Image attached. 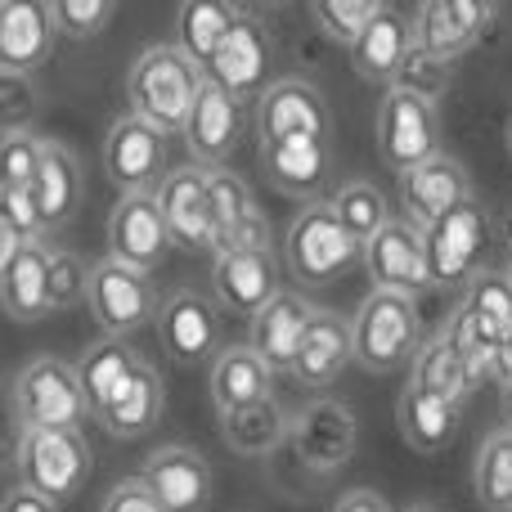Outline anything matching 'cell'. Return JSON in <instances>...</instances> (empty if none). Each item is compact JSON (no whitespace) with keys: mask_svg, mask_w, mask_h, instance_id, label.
<instances>
[{"mask_svg":"<svg viewBox=\"0 0 512 512\" xmlns=\"http://www.w3.org/2000/svg\"><path fill=\"white\" fill-rule=\"evenodd\" d=\"M279 292V265L270 248H225L212 261V301L234 315H256Z\"/></svg>","mask_w":512,"mask_h":512,"instance_id":"cell-20","label":"cell"},{"mask_svg":"<svg viewBox=\"0 0 512 512\" xmlns=\"http://www.w3.org/2000/svg\"><path fill=\"white\" fill-rule=\"evenodd\" d=\"M364 270H369L373 288L382 292H405V297H418V292L432 288L427 279V252H423V230L409 225L405 216H391L360 252Z\"/></svg>","mask_w":512,"mask_h":512,"instance_id":"cell-16","label":"cell"},{"mask_svg":"<svg viewBox=\"0 0 512 512\" xmlns=\"http://www.w3.org/2000/svg\"><path fill=\"white\" fill-rule=\"evenodd\" d=\"M41 135H0V189H27L41 162Z\"/></svg>","mask_w":512,"mask_h":512,"instance_id":"cell-44","label":"cell"},{"mask_svg":"<svg viewBox=\"0 0 512 512\" xmlns=\"http://www.w3.org/2000/svg\"><path fill=\"white\" fill-rule=\"evenodd\" d=\"M504 279H508V288H512V256H508V270H504Z\"/></svg>","mask_w":512,"mask_h":512,"instance_id":"cell-53","label":"cell"},{"mask_svg":"<svg viewBox=\"0 0 512 512\" xmlns=\"http://www.w3.org/2000/svg\"><path fill=\"white\" fill-rule=\"evenodd\" d=\"M86 301H90V315L99 319V328H104L108 337H117V342L140 333V328L153 324V315H158V292H153L149 274L126 270V265L108 261V256L90 265Z\"/></svg>","mask_w":512,"mask_h":512,"instance_id":"cell-10","label":"cell"},{"mask_svg":"<svg viewBox=\"0 0 512 512\" xmlns=\"http://www.w3.org/2000/svg\"><path fill=\"white\" fill-rule=\"evenodd\" d=\"M495 18L499 9L477 5V0H423L409 14V36H414V50L454 63L472 45H481V36L495 27Z\"/></svg>","mask_w":512,"mask_h":512,"instance_id":"cell-13","label":"cell"},{"mask_svg":"<svg viewBox=\"0 0 512 512\" xmlns=\"http://www.w3.org/2000/svg\"><path fill=\"white\" fill-rule=\"evenodd\" d=\"M167 248H171V234H167V225H162L158 198L153 194L117 198V207L108 212V261L149 274L153 265L167 256Z\"/></svg>","mask_w":512,"mask_h":512,"instance_id":"cell-19","label":"cell"},{"mask_svg":"<svg viewBox=\"0 0 512 512\" xmlns=\"http://www.w3.org/2000/svg\"><path fill=\"white\" fill-rule=\"evenodd\" d=\"M158 212L167 225L171 243L189 252H216V225L212 203H207V167H176L158 180Z\"/></svg>","mask_w":512,"mask_h":512,"instance_id":"cell-18","label":"cell"},{"mask_svg":"<svg viewBox=\"0 0 512 512\" xmlns=\"http://www.w3.org/2000/svg\"><path fill=\"white\" fill-rule=\"evenodd\" d=\"M162 409H167V391H162V378L149 360L135 364V373L117 387V396L99 409V423L117 436V441H135V436H149L158 427Z\"/></svg>","mask_w":512,"mask_h":512,"instance_id":"cell-27","label":"cell"},{"mask_svg":"<svg viewBox=\"0 0 512 512\" xmlns=\"http://www.w3.org/2000/svg\"><path fill=\"white\" fill-rule=\"evenodd\" d=\"M508 153H512V117H508Z\"/></svg>","mask_w":512,"mask_h":512,"instance_id":"cell-54","label":"cell"},{"mask_svg":"<svg viewBox=\"0 0 512 512\" xmlns=\"http://www.w3.org/2000/svg\"><path fill=\"white\" fill-rule=\"evenodd\" d=\"M104 171L122 194H153L167 176V135L140 117H117L104 135Z\"/></svg>","mask_w":512,"mask_h":512,"instance_id":"cell-15","label":"cell"},{"mask_svg":"<svg viewBox=\"0 0 512 512\" xmlns=\"http://www.w3.org/2000/svg\"><path fill=\"white\" fill-rule=\"evenodd\" d=\"M0 216L18 234V243H45V221L27 189H0Z\"/></svg>","mask_w":512,"mask_h":512,"instance_id":"cell-45","label":"cell"},{"mask_svg":"<svg viewBox=\"0 0 512 512\" xmlns=\"http://www.w3.org/2000/svg\"><path fill=\"white\" fill-rule=\"evenodd\" d=\"M27 194H32V203H36V212H41L45 230L68 225L72 216H77V207H81V194H86L77 158H72L63 144L45 140L41 144V162H36V176H32V185H27Z\"/></svg>","mask_w":512,"mask_h":512,"instance_id":"cell-28","label":"cell"},{"mask_svg":"<svg viewBox=\"0 0 512 512\" xmlns=\"http://www.w3.org/2000/svg\"><path fill=\"white\" fill-rule=\"evenodd\" d=\"M288 445L297 450L301 468L315 477H333L337 468L355 459L360 445V418L346 400L337 396H315L288 427Z\"/></svg>","mask_w":512,"mask_h":512,"instance_id":"cell-8","label":"cell"},{"mask_svg":"<svg viewBox=\"0 0 512 512\" xmlns=\"http://www.w3.org/2000/svg\"><path fill=\"white\" fill-rule=\"evenodd\" d=\"M162 351L176 364H203L221 355V306L198 288H176L158 306Z\"/></svg>","mask_w":512,"mask_h":512,"instance_id":"cell-14","label":"cell"},{"mask_svg":"<svg viewBox=\"0 0 512 512\" xmlns=\"http://www.w3.org/2000/svg\"><path fill=\"white\" fill-rule=\"evenodd\" d=\"M472 490L486 512H512V432L499 427L477 445L472 463Z\"/></svg>","mask_w":512,"mask_h":512,"instance_id":"cell-37","label":"cell"},{"mask_svg":"<svg viewBox=\"0 0 512 512\" xmlns=\"http://www.w3.org/2000/svg\"><path fill=\"white\" fill-rule=\"evenodd\" d=\"M270 63H274V36L270 27L261 23L256 14L239 9L234 27L225 32V41L216 45V54L207 59L203 77L212 86H221L230 99H248V95H261L265 90V77H270Z\"/></svg>","mask_w":512,"mask_h":512,"instance_id":"cell-11","label":"cell"},{"mask_svg":"<svg viewBox=\"0 0 512 512\" xmlns=\"http://www.w3.org/2000/svg\"><path fill=\"white\" fill-rule=\"evenodd\" d=\"M504 414H508V432H512V382L504 387Z\"/></svg>","mask_w":512,"mask_h":512,"instance_id":"cell-51","label":"cell"},{"mask_svg":"<svg viewBox=\"0 0 512 512\" xmlns=\"http://www.w3.org/2000/svg\"><path fill=\"white\" fill-rule=\"evenodd\" d=\"M490 243V212L477 194L445 212L423 230V252H427V279L432 288H468L481 274Z\"/></svg>","mask_w":512,"mask_h":512,"instance_id":"cell-7","label":"cell"},{"mask_svg":"<svg viewBox=\"0 0 512 512\" xmlns=\"http://www.w3.org/2000/svg\"><path fill=\"white\" fill-rule=\"evenodd\" d=\"M396 423H400V436H405L414 450L441 454V450H450L454 436H459L463 405L405 382V396H400V405H396Z\"/></svg>","mask_w":512,"mask_h":512,"instance_id":"cell-30","label":"cell"},{"mask_svg":"<svg viewBox=\"0 0 512 512\" xmlns=\"http://www.w3.org/2000/svg\"><path fill=\"white\" fill-rule=\"evenodd\" d=\"M364 243L333 216L328 203H306L283 234V261L306 288H328L360 265Z\"/></svg>","mask_w":512,"mask_h":512,"instance_id":"cell-4","label":"cell"},{"mask_svg":"<svg viewBox=\"0 0 512 512\" xmlns=\"http://www.w3.org/2000/svg\"><path fill=\"white\" fill-rule=\"evenodd\" d=\"M468 198H472V176L450 153H436L423 167L400 176V207H405V221L418 225V230H427L432 221H441L445 212H454Z\"/></svg>","mask_w":512,"mask_h":512,"instance_id":"cell-21","label":"cell"},{"mask_svg":"<svg viewBox=\"0 0 512 512\" xmlns=\"http://www.w3.org/2000/svg\"><path fill=\"white\" fill-rule=\"evenodd\" d=\"M45 274H50V248L45 243H23L9 256L5 274H0V310L18 324L50 315V297H45Z\"/></svg>","mask_w":512,"mask_h":512,"instance_id":"cell-31","label":"cell"},{"mask_svg":"<svg viewBox=\"0 0 512 512\" xmlns=\"http://www.w3.org/2000/svg\"><path fill=\"white\" fill-rule=\"evenodd\" d=\"M378 153L396 176L423 167L441 153V117L436 104L409 95V90H387L378 104Z\"/></svg>","mask_w":512,"mask_h":512,"instance_id":"cell-9","label":"cell"},{"mask_svg":"<svg viewBox=\"0 0 512 512\" xmlns=\"http://www.w3.org/2000/svg\"><path fill=\"white\" fill-rule=\"evenodd\" d=\"M288 427L292 418L283 414V405L274 396L256 400L248 409H234V414H221V436L234 454L243 459H265L279 445H288Z\"/></svg>","mask_w":512,"mask_h":512,"instance_id":"cell-33","label":"cell"},{"mask_svg":"<svg viewBox=\"0 0 512 512\" xmlns=\"http://www.w3.org/2000/svg\"><path fill=\"white\" fill-rule=\"evenodd\" d=\"M54 50L50 5L41 0H0V72L41 68Z\"/></svg>","mask_w":512,"mask_h":512,"instance_id":"cell-24","label":"cell"},{"mask_svg":"<svg viewBox=\"0 0 512 512\" xmlns=\"http://www.w3.org/2000/svg\"><path fill=\"white\" fill-rule=\"evenodd\" d=\"M450 81H454L450 63L432 59V54H423V50H409L405 63H400V72H396V81H391V90H409V95L436 104V99L450 90Z\"/></svg>","mask_w":512,"mask_h":512,"instance_id":"cell-43","label":"cell"},{"mask_svg":"<svg viewBox=\"0 0 512 512\" xmlns=\"http://www.w3.org/2000/svg\"><path fill=\"white\" fill-rule=\"evenodd\" d=\"M418 333H423L418 297L373 288L351 319V364H360L364 373L405 369L418 355V346H423Z\"/></svg>","mask_w":512,"mask_h":512,"instance_id":"cell-3","label":"cell"},{"mask_svg":"<svg viewBox=\"0 0 512 512\" xmlns=\"http://www.w3.org/2000/svg\"><path fill=\"white\" fill-rule=\"evenodd\" d=\"M261 171L283 198H301V203H319L328 176H333V153L324 140H274L261 144Z\"/></svg>","mask_w":512,"mask_h":512,"instance_id":"cell-23","label":"cell"},{"mask_svg":"<svg viewBox=\"0 0 512 512\" xmlns=\"http://www.w3.org/2000/svg\"><path fill=\"white\" fill-rule=\"evenodd\" d=\"M328 207H333V216H337V221H342L360 243H369L373 234H378L382 225L391 221L387 198H382V189L369 185V180H346V185L337 189L333 198H328Z\"/></svg>","mask_w":512,"mask_h":512,"instance_id":"cell-38","label":"cell"},{"mask_svg":"<svg viewBox=\"0 0 512 512\" xmlns=\"http://www.w3.org/2000/svg\"><path fill=\"white\" fill-rule=\"evenodd\" d=\"M373 14H378V0H315V5H310L315 27L328 36V41L346 45V50H351L355 36L369 27Z\"/></svg>","mask_w":512,"mask_h":512,"instance_id":"cell-39","label":"cell"},{"mask_svg":"<svg viewBox=\"0 0 512 512\" xmlns=\"http://www.w3.org/2000/svg\"><path fill=\"white\" fill-rule=\"evenodd\" d=\"M140 481L162 504V512H207V504L216 495L212 463L198 450H189V445H162V450H153L144 459Z\"/></svg>","mask_w":512,"mask_h":512,"instance_id":"cell-17","label":"cell"},{"mask_svg":"<svg viewBox=\"0 0 512 512\" xmlns=\"http://www.w3.org/2000/svg\"><path fill=\"white\" fill-rule=\"evenodd\" d=\"M117 5L113 0H54L50 5V23L54 36H68V41H90L113 23Z\"/></svg>","mask_w":512,"mask_h":512,"instance_id":"cell-41","label":"cell"},{"mask_svg":"<svg viewBox=\"0 0 512 512\" xmlns=\"http://www.w3.org/2000/svg\"><path fill=\"white\" fill-rule=\"evenodd\" d=\"M274 373L256 360L252 346H221V355L212 360V405L216 414H234L248 409L256 400L270 396Z\"/></svg>","mask_w":512,"mask_h":512,"instance_id":"cell-32","label":"cell"},{"mask_svg":"<svg viewBox=\"0 0 512 512\" xmlns=\"http://www.w3.org/2000/svg\"><path fill=\"white\" fill-rule=\"evenodd\" d=\"M86 283H90V265L68 248H50V274H45V297L50 310H72L86 301Z\"/></svg>","mask_w":512,"mask_h":512,"instance_id":"cell-42","label":"cell"},{"mask_svg":"<svg viewBox=\"0 0 512 512\" xmlns=\"http://www.w3.org/2000/svg\"><path fill=\"white\" fill-rule=\"evenodd\" d=\"M333 512H391V508H387V499H382L378 490L360 486V490H346V495L333 504Z\"/></svg>","mask_w":512,"mask_h":512,"instance_id":"cell-47","label":"cell"},{"mask_svg":"<svg viewBox=\"0 0 512 512\" xmlns=\"http://www.w3.org/2000/svg\"><path fill=\"white\" fill-rule=\"evenodd\" d=\"M41 113V90L27 72H0V135L32 131Z\"/></svg>","mask_w":512,"mask_h":512,"instance_id":"cell-40","label":"cell"},{"mask_svg":"<svg viewBox=\"0 0 512 512\" xmlns=\"http://www.w3.org/2000/svg\"><path fill=\"white\" fill-rule=\"evenodd\" d=\"M409 382L423 391H436V396L454 400V405H463L468 400V391L477 387L468 373V364H463V355L454 351V342L445 333H436L432 342L418 346V355L409 360Z\"/></svg>","mask_w":512,"mask_h":512,"instance_id":"cell-35","label":"cell"},{"mask_svg":"<svg viewBox=\"0 0 512 512\" xmlns=\"http://www.w3.org/2000/svg\"><path fill=\"white\" fill-rule=\"evenodd\" d=\"M14 414L23 432H81L86 423V396L77 382V364L36 355L14 378Z\"/></svg>","mask_w":512,"mask_h":512,"instance_id":"cell-5","label":"cell"},{"mask_svg":"<svg viewBox=\"0 0 512 512\" xmlns=\"http://www.w3.org/2000/svg\"><path fill=\"white\" fill-rule=\"evenodd\" d=\"M95 454L81 432H23L18 436V481L45 504H68L90 481Z\"/></svg>","mask_w":512,"mask_h":512,"instance_id":"cell-6","label":"cell"},{"mask_svg":"<svg viewBox=\"0 0 512 512\" xmlns=\"http://www.w3.org/2000/svg\"><path fill=\"white\" fill-rule=\"evenodd\" d=\"M346 364H351V319L333 315V310H315L297 355H292V378L301 387L319 391L342 378Z\"/></svg>","mask_w":512,"mask_h":512,"instance_id":"cell-26","label":"cell"},{"mask_svg":"<svg viewBox=\"0 0 512 512\" xmlns=\"http://www.w3.org/2000/svg\"><path fill=\"white\" fill-rule=\"evenodd\" d=\"M495 382H499V387H508V382H512V337H508L504 346H499V360H495Z\"/></svg>","mask_w":512,"mask_h":512,"instance_id":"cell-50","label":"cell"},{"mask_svg":"<svg viewBox=\"0 0 512 512\" xmlns=\"http://www.w3.org/2000/svg\"><path fill=\"white\" fill-rule=\"evenodd\" d=\"M0 512H59V508L45 504V499H36L32 490L18 486V490H9V495H5V504H0Z\"/></svg>","mask_w":512,"mask_h":512,"instance_id":"cell-48","label":"cell"},{"mask_svg":"<svg viewBox=\"0 0 512 512\" xmlns=\"http://www.w3.org/2000/svg\"><path fill=\"white\" fill-rule=\"evenodd\" d=\"M414 50V36H409V14H400L396 5H378V14L369 18L360 36L351 45V63L364 81H396L405 54Z\"/></svg>","mask_w":512,"mask_h":512,"instance_id":"cell-29","label":"cell"},{"mask_svg":"<svg viewBox=\"0 0 512 512\" xmlns=\"http://www.w3.org/2000/svg\"><path fill=\"white\" fill-rule=\"evenodd\" d=\"M319 306H310L306 292L279 288L261 310L252 315V351L270 373H292V355H297L306 324L315 319Z\"/></svg>","mask_w":512,"mask_h":512,"instance_id":"cell-22","label":"cell"},{"mask_svg":"<svg viewBox=\"0 0 512 512\" xmlns=\"http://www.w3.org/2000/svg\"><path fill=\"white\" fill-rule=\"evenodd\" d=\"M203 68L176 50V45H149L126 72V104L131 117L149 122L153 131L176 135L185 131L194 99L203 90Z\"/></svg>","mask_w":512,"mask_h":512,"instance_id":"cell-1","label":"cell"},{"mask_svg":"<svg viewBox=\"0 0 512 512\" xmlns=\"http://www.w3.org/2000/svg\"><path fill=\"white\" fill-rule=\"evenodd\" d=\"M99 512H162V504L144 490V481L135 477V481H122V486L108 490V499H104Z\"/></svg>","mask_w":512,"mask_h":512,"instance_id":"cell-46","label":"cell"},{"mask_svg":"<svg viewBox=\"0 0 512 512\" xmlns=\"http://www.w3.org/2000/svg\"><path fill=\"white\" fill-rule=\"evenodd\" d=\"M445 337H450L454 351L463 355L472 382L495 378L499 346L512 337V288L504 274L481 270L477 279L463 288V301L454 306Z\"/></svg>","mask_w":512,"mask_h":512,"instance_id":"cell-2","label":"cell"},{"mask_svg":"<svg viewBox=\"0 0 512 512\" xmlns=\"http://www.w3.org/2000/svg\"><path fill=\"white\" fill-rule=\"evenodd\" d=\"M140 360H144V355L135 351V346L117 342V337H104L99 346H90L86 360L77 364V382H81V396H86L90 414H99V409L117 396V387L131 378Z\"/></svg>","mask_w":512,"mask_h":512,"instance_id":"cell-34","label":"cell"},{"mask_svg":"<svg viewBox=\"0 0 512 512\" xmlns=\"http://www.w3.org/2000/svg\"><path fill=\"white\" fill-rule=\"evenodd\" d=\"M189 140V153H194V167H225V158L234 153L239 144V99H230L221 86L203 81L194 99V113H189L185 131Z\"/></svg>","mask_w":512,"mask_h":512,"instance_id":"cell-25","label":"cell"},{"mask_svg":"<svg viewBox=\"0 0 512 512\" xmlns=\"http://www.w3.org/2000/svg\"><path fill=\"white\" fill-rule=\"evenodd\" d=\"M18 248H23V243H18V234H14V230H9V221H5V216H0V274H5L9 256H14Z\"/></svg>","mask_w":512,"mask_h":512,"instance_id":"cell-49","label":"cell"},{"mask_svg":"<svg viewBox=\"0 0 512 512\" xmlns=\"http://www.w3.org/2000/svg\"><path fill=\"white\" fill-rule=\"evenodd\" d=\"M405 512H445V508H436V504H414V508H405Z\"/></svg>","mask_w":512,"mask_h":512,"instance_id":"cell-52","label":"cell"},{"mask_svg":"<svg viewBox=\"0 0 512 512\" xmlns=\"http://www.w3.org/2000/svg\"><path fill=\"white\" fill-rule=\"evenodd\" d=\"M256 135L261 144H274V140H324L333 135V113H328V99L315 81L306 77H283V81H270L261 90V104H256Z\"/></svg>","mask_w":512,"mask_h":512,"instance_id":"cell-12","label":"cell"},{"mask_svg":"<svg viewBox=\"0 0 512 512\" xmlns=\"http://www.w3.org/2000/svg\"><path fill=\"white\" fill-rule=\"evenodd\" d=\"M234 18H239V9L225 5V0H185L176 14V50L194 59L198 68H207V59L225 41Z\"/></svg>","mask_w":512,"mask_h":512,"instance_id":"cell-36","label":"cell"}]
</instances>
